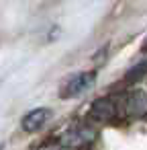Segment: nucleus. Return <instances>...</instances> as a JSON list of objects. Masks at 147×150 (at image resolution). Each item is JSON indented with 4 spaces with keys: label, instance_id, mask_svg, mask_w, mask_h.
Wrapping results in <instances>:
<instances>
[{
    "label": "nucleus",
    "instance_id": "obj_1",
    "mask_svg": "<svg viewBox=\"0 0 147 150\" xmlns=\"http://www.w3.org/2000/svg\"><path fill=\"white\" fill-rule=\"evenodd\" d=\"M96 82V72L94 70H84V72H76L70 78L63 80L61 88H59V97L61 99H74L84 95L86 91H90Z\"/></svg>",
    "mask_w": 147,
    "mask_h": 150
},
{
    "label": "nucleus",
    "instance_id": "obj_2",
    "mask_svg": "<svg viewBox=\"0 0 147 150\" xmlns=\"http://www.w3.org/2000/svg\"><path fill=\"white\" fill-rule=\"evenodd\" d=\"M94 140H96V132L90 125H72L61 136V144L65 148H84Z\"/></svg>",
    "mask_w": 147,
    "mask_h": 150
},
{
    "label": "nucleus",
    "instance_id": "obj_3",
    "mask_svg": "<svg viewBox=\"0 0 147 150\" xmlns=\"http://www.w3.org/2000/svg\"><path fill=\"white\" fill-rule=\"evenodd\" d=\"M51 117V109L47 107H37V109H31L25 117H23V129L29 132V134H35L39 132Z\"/></svg>",
    "mask_w": 147,
    "mask_h": 150
},
{
    "label": "nucleus",
    "instance_id": "obj_4",
    "mask_svg": "<svg viewBox=\"0 0 147 150\" xmlns=\"http://www.w3.org/2000/svg\"><path fill=\"white\" fill-rule=\"evenodd\" d=\"M90 115L98 121H108L116 115V103L108 97H102V99H96L90 107Z\"/></svg>",
    "mask_w": 147,
    "mask_h": 150
},
{
    "label": "nucleus",
    "instance_id": "obj_5",
    "mask_svg": "<svg viewBox=\"0 0 147 150\" xmlns=\"http://www.w3.org/2000/svg\"><path fill=\"white\" fill-rule=\"evenodd\" d=\"M125 109H127V113H131V115H143V113H147V95L141 93V91L127 95V99H125Z\"/></svg>",
    "mask_w": 147,
    "mask_h": 150
},
{
    "label": "nucleus",
    "instance_id": "obj_6",
    "mask_svg": "<svg viewBox=\"0 0 147 150\" xmlns=\"http://www.w3.org/2000/svg\"><path fill=\"white\" fill-rule=\"evenodd\" d=\"M145 74H147V60L141 62V64H137L133 70L127 72V82H137V80H141Z\"/></svg>",
    "mask_w": 147,
    "mask_h": 150
},
{
    "label": "nucleus",
    "instance_id": "obj_7",
    "mask_svg": "<svg viewBox=\"0 0 147 150\" xmlns=\"http://www.w3.org/2000/svg\"><path fill=\"white\" fill-rule=\"evenodd\" d=\"M143 50H145V52H147V39H145V43H143Z\"/></svg>",
    "mask_w": 147,
    "mask_h": 150
},
{
    "label": "nucleus",
    "instance_id": "obj_8",
    "mask_svg": "<svg viewBox=\"0 0 147 150\" xmlns=\"http://www.w3.org/2000/svg\"><path fill=\"white\" fill-rule=\"evenodd\" d=\"M45 150H53V148H45Z\"/></svg>",
    "mask_w": 147,
    "mask_h": 150
},
{
    "label": "nucleus",
    "instance_id": "obj_9",
    "mask_svg": "<svg viewBox=\"0 0 147 150\" xmlns=\"http://www.w3.org/2000/svg\"><path fill=\"white\" fill-rule=\"evenodd\" d=\"M0 150H2V144H0Z\"/></svg>",
    "mask_w": 147,
    "mask_h": 150
}]
</instances>
